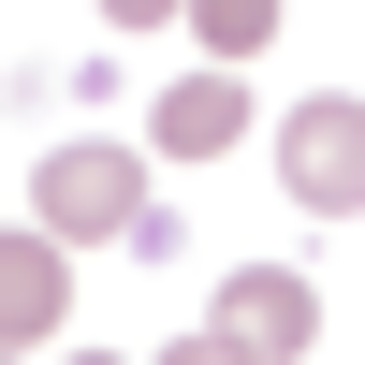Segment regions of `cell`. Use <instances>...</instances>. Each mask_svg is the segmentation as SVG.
I'll use <instances>...</instances> for the list:
<instances>
[{
  "mask_svg": "<svg viewBox=\"0 0 365 365\" xmlns=\"http://www.w3.org/2000/svg\"><path fill=\"white\" fill-rule=\"evenodd\" d=\"M278 175H292L307 220H365V103L351 88H322V103L278 117Z\"/></svg>",
  "mask_w": 365,
  "mask_h": 365,
  "instance_id": "cell-1",
  "label": "cell"
},
{
  "mask_svg": "<svg viewBox=\"0 0 365 365\" xmlns=\"http://www.w3.org/2000/svg\"><path fill=\"white\" fill-rule=\"evenodd\" d=\"M29 220H44L58 249H88V234H132V220H146V161H132V146H58V161L29 175Z\"/></svg>",
  "mask_w": 365,
  "mask_h": 365,
  "instance_id": "cell-2",
  "label": "cell"
},
{
  "mask_svg": "<svg viewBox=\"0 0 365 365\" xmlns=\"http://www.w3.org/2000/svg\"><path fill=\"white\" fill-rule=\"evenodd\" d=\"M58 322H73V249H58L44 220H15V234H0V336H15V365L44 351Z\"/></svg>",
  "mask_w": 365,
  "mask_h": 365,
  "instance_id": "cell-3",
  "label": "cell"
},
{
  "mask_svg": "<svg viewBox=\"0 0 365 365\" xmlns=\"http://www.w3.org/2000/svg\"><path fill=\"white\" fill-rule=\"evenodd\" d=\"M220 336L263 351V365H292V351L322 336V292L292 278V263H234V278H220Z\"/></svg>",
  "mask_w": 365,
  "mask_h": 365,
  "instance_id": "cell-4",
  "label": "cell"
},
{
  "mask_svg": "<svg viewBox=\"0 0 365 365\" xmlns=\"http://www.w3.org/2000/svg\"><path fill=\"white\" fill-rule=\"evenodd\" d=\"M234 132H249V88H234V73H190V88H161V161H220Z\"/></svg>",
  "mask_w": 365,
  "mask_h": 365,
  "instance_id": "cell-5",
  "label": "cell"
},
{
  "mask_svg": "<svg viewBox=\"0 0 365 365\" xmlns=\"http://www.w3.org/2000/svg\"><path fill=\"white\" fill-rule=\"evenodd\" d=\"M190 29H205V58L234 73V58H263V44H278V0H190Z\"/></svg>",
  "mask_w": 365,
  "mask_h": 365,
  "instance_id": "cell-6",
  "label": "cell"
},
{
  "mask_svg": "<svg viewBox=\"0 0 365 365\" xmlns=\"http://www.w3.org/2000/svg\"><path fill=\"white\" fill-rule=\"evenodd\" d=\"M161 365H263V351H234V336H220V322H205V336H175Z\"/></svg>",
  "mask_w": 365,
  "mask_h": 365,
  "instance_id": "cell-7",
  "label": "cell"
},
{
  "mask_svg": "<svg viewBox=\"0 0 365 365\" xmlns=\"http://www.w3.org/2000/svg\"><path fill=\"white\" fill-rule=\"evenodd\" d=\"M103 15H117V29H161V15H190V0H103Z\"/></svg>",
  "mask_w": 365,
  "mask_h": 365,
  "instance_id": "cell-8",
  "label": "cell"
},
{
  "mask_svg": "<svg viewBox=\"0 0 365 365\" xmlns=\"http://www.w3.org/2000/svg\"><path fill=\"white\" fill-rule=\"evenodd\" d=\"M88 365H103V351H88Z\"/></svg>",
  "mask_w": 365,
  "mask_h": 365,
  "instance_id": "cell-9",
  "label": "cell"
}]
</instances>
